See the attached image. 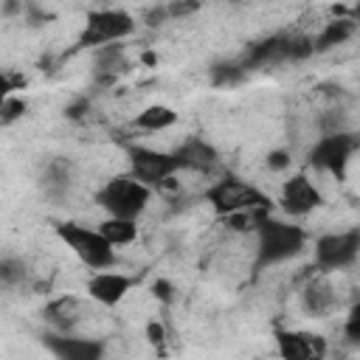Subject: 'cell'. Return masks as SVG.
<instances>
[{
  "mask_svg": "<svg viewBox=\"0 0 360 360\" xmlns=\"http://www.w3.org/2000/svg\"><path fill=\"white\" fill-rule=\"evenodd\" d=\"M166 11H169V20H183L188 14H197L200 11V3H169Z\"/></svg>",
  "mask_w": 360,
  "mask_h": 360,
  "instance_id": "d4e9b609",
  "label": "cell"
},
{
  "mask_svg": "<svg viewBox=\"0 0 360 360\" xmlns=\"http://www.w3.org/2000/svg\"><path fill=\"white\" fill-rule=\"evenodd\" d=\"M146 335H149V343H155V346H163V340H166V329H163L160 321H149Z\"/></svg>",
  "mask_w": 360,
  "mask_h": 360,
  "instance_id": "4316f807",
  "label": "cell"
},
{
  "mask_svg": "<svg viewBox=\"0 0 360 360\" xmlns=\"http://www.w3.org/2000/svg\"><path fill=\"white\" fill-rule=\"evenodd\" d=\"M340 307V292L332 284L329 273L309 276L307 284L301 287V309L312 318H329Z\"/></svg>",
  "mask_w": 360,
  "mask_h": 360,
  "instance_id": "5bb4252c",
  "label": "cell"
},
{
  "mask_svg": "<svg viewBox=\"0 0 360 360\" xmlns=\"http://www.w3.org/2000/svg\"><path fill=\"white\" fill-rule=\"evenodd\" d=\"M42 318L45 323L51 326V332H62V335H84V323L93 318V307H90V298H79L73 292H65L53 301L45 304L42 309Z\"/></svg>",
  "mask_w": 360,
  "mask_h": 360,
  "instance_id": "9c48e42d",
  "label": "cell"
},
{
  "mask_svg": "<svg viewBox=\"0 0 360 360\" xmlns=\"http://www.w3.org/2000/svg\"><path fill=\"white\" fill-rule=\"evenodd\" d=\"M129 68L127 62V51L124 45H107L96 51V76L101 84H112L118 79V73H124Z\"/></svg>",
  "mask_w": 360,
  "mask_h": 360,
  "instance_id": "e0dca14e",
  "label": "cell"
},
{
  "mask_svg": "<svg viewBox=\"0 0 360 360\" xmlns=\"http://www.w3.org/2000/svg\"><path fill=\"white\" fill-rule=\"evenodd\" d=\"M135 31V17L124 8H93L84 22L82 31L76 37V48H107V45H121V39H127Z\"/></svg>",
  "mask_w": 360,
  "mask_h": 360,
  "instance_id": "8992f818",
  "label": "cell"
},
{
  "mask_svg": "<svg viewBox=\"0 0 360 360\" xmlns=\"http://www.w3.org/2000/svg\"><path fill=\"white\" fill-rule=\"evenodd\" d=\"M290 163H292V158H290L287 149H273L267 155V169L270 172H284V169H290Z\"/></svg>",
  "mask_w": 360,
  "mask_h": 360,
  "instance_id": "cb8c5ba5",
  "label": "cell"
},
{
  "mask_svg": "<svg viewBox=\"0 0 360 360\" xmlns=\"http://www.w3.org/2000/svg\"><path fill=\"white\" fill-rule=\"evenodd\" d=\"M135 287V278L121 273V270H98V273H90L87 281H84V292L93 304L98 307H118Z\"/></svg>",
  "mask_w": 360,
  "mask_h": 360,
  "instance_id": "4fadbf2b",
  "label": "cell"
},
{
  "mask_svg": "<svg viewBox=\"0 0 360 360\" xmlns=\"http://www.w3.org/2000/svg\"><path fill=\"white\" fill-rule=\"evenodd\" d=\"M354 31H357V20H352V17H335V20L323 22V28L312 37V48H315V53L329 51V48H338V45L349 42L354 37Z\"/></svg>",
  "mask_w": 360,
  "mask_h": 360,
  "instance_id": "2e32d148",
  "label": "cell"
},
{
  "mask_svg": "<svg viewBox=\"0 0 360 360\" xmlns=\"http://www.w3.org/2000/svg\"><path fill=\"white\" fill-rule=\"evenodd\" d=\"M172 152H174V158L180 160L183 172H202V174H205V172H211V169L219 163V152H217L205 138H200V135L180 141Z\"/></svg>",
  "mask_w": 360,
  "mask_h": 360,
  "instance_id": "9a60e30c",
  "label": "cell"
},
{
  "mask_svg": "<svg viewBox=\"0 0 360 360\" xmlns=\"http://www.w3.org/2000/svg\"><path fill=\"white\" fill-rule=\"evenodd\" d=\"M59 242L90 270V273H98V270H112L118 264V250L101 236L98 228H87L84 222H76V219H62L53 225Z\"/></svg>",
  "mask_w": 360,
  "mask_h": 360,
  "instance_id": "3957f363",
  "label": "cell"
},
{
  "mask_svg": "<svg viewBox=\"0 0 360 360\" xmlns=\"http://www.w3.org/2000/svg\"><path fill=\"white\" fill-rule=\"evenodd\" d=\"M42 346L56 360H104L107 340L96 335H62V332H45Z\"/></svg>",
  "mask_w": 360,
  "mask_h": 360,
  "instance_id": "8fae6325",
  "label": "cell"
},
{
  "mask_svg": "<svg viewBox=\"0 0 360 360\" xmlns=\"http://www.w3.org/2000/svg\"><path fill=\"white\" fill-rule=\"evenodd\" d=\"M360 259V228L321 233L312 245V262L318 273H338Z\"/></svg>",
  "mask_w": 360,
  "mask_h": 360,
  "instance_id": "ba28073f",
  "label": "cell"
},
{
  "mask_svg": "<svg viewBox=\"0 0 360 360\" xmlns=\"http://www.w3.org/2000/svg\"><path fill=\"white\" fill-rule=\"evenodd\" d=\"M256 248H253V273H262L267 267H276L281 262H290L292 256H298L307 248V231L295 222L287 219H276L270 217L259 233L253 236Z\"/></svg>",
  "mask_w": 360,
  "mask_h": 360,
  "instance_id": "6da1fadb",
  "label": "cell"
},
{
  "mask_svg": "<svg viewBox=\"0 0 360 360\" xmlns=\"http://www.w3.org/2000/svg\"><path fill=\"white\" fill-rule=\"evenodd\" d=\"M96 228L101 231V236H104L115 250H118V248H127V245H132V242L138 239V222H135V219L104 217Z\"/></svg>",
  "mask_w": 360,
  "mask_h": 360,
  "instance_id": "d6986e66",
  "label": "cell"
},
{
  "mask_svg": "<svg viewBox=\"0 0 360 360\" xmlns=\"http://www.w3.org/2000/svg\"><path fill=\"white\" fill-rule=\"evenodd\" d=\"M177 118L180 115L172 107H166V104H149V107L138 110V115L132 118V127L138 132H166V129H172L177 124Z\"/></svg>",
  "mask_w": 360,
  "mask_h": 360,
  "instance_id": "ac0fdd59",
  "label": "cell"
},
{
  "mask_svg": "<svg viewBox=\"0 0 360 360\" xmlns=\"http://www.w3.org/2000/svg\"><path fill=\"white\" fill-rule=\"evenodd\" d=\"M276 352L281 360H326L329 343L309 329H276Z\"/></svg>",
  "mask_w": 360,
  "mask_h": 360,
  "instance_id": "7c38bea8",
  "label": "cell"
},
{
  "mask_svg": "<svg viewBox=\"0 0 360 360\" xmlns=\"http://www.w3.org/2000/svg\"><path fill=\"white\" fill-rule=\"evenodd\" d=\"M318 205H323V191L321 186L298 172V174H290L284 183H281V191H278V208L287 214V217H309Z\"/></svg>",
  "mask_w": 360,
  "mask_h": 360,
  "instance_id": "30bf717a",
  "label": "cell"
},
{
  "mask_svg": "<svg viewBox=\"0 0 360 360\" xmlns=\"http://www.w3.org/2000/svg\"><path fill=\"white\" fill-rule=\"evenodd\" d=\"M152 194L155 191L149 186H143L138 177H132L129 172H121V174L104 180L96 188L93 200L104 211V217H118V219H135V222H141V217L149 208Z\"/></svg>",
  "mask_w": 360,
  "mask_h": 360,
  "instance_id": "7a4b0ae2",
  "label": "cell"
},
{
  "mask_svg": "<svg viewBox=\"0 0 360 360\" xmlns=\"http://www.w3.org/2000/svg\"><path fill=\"white\" fill-rule=\"evenodd\" d=\"M245 68H242V62H225V65H217L214 68V84L217 87H231V84H239L242 79H245Z\"/></svg>",
  "mask_w": 360,
  "mask_h": 360,
  "instance_id": "44dd1931",
  "label": "cell"
},
{
  "mask_svg": "<svg viewBox=\"0 0 360 360\" xmlns=\"http://www.w3.org/2000/svg\"><path fill=\"white\" fill-rule=\"evenodd\" d=\"M202 200L222 219L231 214H239V211H250V208H273V197L267 191H262L259 186L239 180L233 174H222V177L211 180L202 188Z\"/></svg>",
  "mask_w": 360,
  "mask_h": 360,
  "instance_id": "277c9868",
  "label": "cell"
},
{
  "mask_svg": "<svg viewBox=\"0 0 360 360\" xmlns=\"http://www.w3.org/2000/svg\"><path fill=\"white\" fill-rule=\"evenodd\" d=\"M360 149V135L352 129L343 132H329V135H318L315 143L309 146V169L332 174L335 180H343L346 166L352 163L354 152Z\"/></svg>",
  "mask_w": 360,
  "mask_h": 360,
  "instance_id": "52a82bcc",
  "label": "cell"
},
{
  "mask_svg": "<svg viewBox=\"0 0 360 360\" xmlns=\"http://www.w3.org/2000/svg\"><path fill=\"white\" fill-rule=\"evenodd\" d=\"M152 292H155V298H158L160 304H172V298H174V287H172L166 278H158V281L152 284Z\"/></svg>",
  "mask_w": 360,
  "mask_h": 360,
  "instance_id": "484cf974",
  "label": "cell"
},
{
  "mask_svg": "<svg viewBox=\"0 0 360 360\" xmlns=\"http://www.w3.org/2000/svg\"><path fill=\"white\" fill-rule=\"evenodd\" d=\"M25 278H28V267H25L22 259H17V256H6V259L0 262V281H3V287L22 284Z\"/></svg>",
  "mask_w": 360,
  "mask_h": 360,
  "instance_id": "ffe728a7",
  "label": "cell"
},
{
  "mask_svg": "<svg viewBox=\"0 0 360 360\" xmlns=\"http://www.w3.org/2000/svg\"><path fill=\"white\" fill-rule=\"evenodd\" d=\"M25 115V101L22 96H6L3 104H0V124L3 127H11L14 121H20Z\"/></svg>",
  "mask_w": 360,
  "mask_h": 360,
  "instance_id": "7402d4cb",
  "label": "cell"
},
{
  "mask_svg": "<svg viewBox=\"0 0 360 360\" xmlns=\"http://www.w3.org/2000/svg\"><path fill=\"white\" fill-rule=\"evenodd\" d=\"M124 155H127V172L132 177H138L143 186H149L152 191L166 188L183 172V166L172 149H155L146 143H127Z\"/></svg>",
  "mask_w": 360,
  "mask_h": 360,
  "instance_id": "5b68a950",
  "label": "cell"
},
{
  "mask_svg": "<svg viewBox=\"0 0 360 360\" xmlns=\"http://www.w3.org/2000/svg\"><path fill=\"white\" fill-rule=\"evenodd\" d=\"M343 338L354 346H360V298L349 307V315L343 321Z\"/></svg>",
  "mask_w": 360,
  "mask_h": 360,
  "instance_id": "603a6c76",
  "label": "cell"
}]
</instances>
